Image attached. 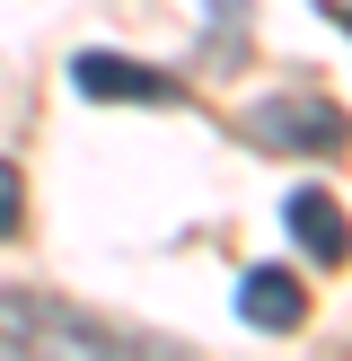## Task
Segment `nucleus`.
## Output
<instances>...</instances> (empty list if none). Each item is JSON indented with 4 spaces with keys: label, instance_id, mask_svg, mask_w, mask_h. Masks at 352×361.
Returning <instances> with one entry per match:
<instances>
[{
    "label": "nucleus",
    "instance_id": "f257e3e1",
    "mask_svg": "<svg viewBox=\"0 0 352 361\" xmlns=\"http://www.w3.org/2000/svg\"><path fill=\"white\" fill-rule=\"evenodd\" d=\"M246 141H264V150H308V159H334V150H352V115H344L334 97H317V88H291V97L246 106Z\"/></svg>",
    "mask_w": 352,
    "mask_h": 361
},
{
    "label": "nucleus",
    "instance_id": "f03ea898",
    "mask_svg": "<svg viewBox=\"0 0 352 361\" xmlns=\"http://www.w3.org/2000/svg\"><path fill=\"white\" fill-rule=\"evenodd\" d=\"M0 344H35V353H115V326H97L88 309L53 291H0Z\"/></svg>",
    "mask_w": 352,
    "mask_h": 361
},
{
    "label": "nucleus",
    "instance_id": "7ed1b4c3",
    "mask_svg": "<svg viewBox=\"0 0 352 361\" xmlns=\"http://www.w3.org/2000/svg\"><path fill=\"white\" fill-rule=\"evenodd\" d=\"M70 88L97 97V106H176L185 97L176 71H150V62H132V53H80V62H70Z\"/></svg>",
    "mask_w": 352,
    "mask_h": 361
},
{
    "label": "nucleus",
    "instance_id": "20e7f679",
    "mask_svg": "<svg viewBox=\"0 0 352 361\" xmlns=\"http://www.w3.org/2000/svg\"><path fill=\"white\" fill-rule=\"evenodd\" d=\"M238 317L256 335H291L299 317H308V282H299L291 264H256V274L238 282Z\"/></svg>",
    "mask_w": 352,
    "mask_h": 361
},
{
    "label": "nucleus",
    "instance_id": "39448f33",
    "mask_svg": "<svg viewBox=\"0 0 352 361\" xmlns=\"http://www.w3.org/2000/svg\"><path fill=\"white\" fill-rule=\"evenodd\" d=\"M282 221H291V238L308 247L317 264H344V256H352V221H344V203H334V194L299 185L291 203H282Z\"/></svg>",
    "mask_w": 352,
    "mask_h": 361
},
{
    "label": "nucleus",
    "instance_id": "423d86ee",
    "mask_svg": "<svg viewBox=\"0 0 352 361\" xmlns=\"http://www.w3.org/2000/svg\"><path fill=\"white\" fill-rule=\"evenodd\" d=\"M18 221H27V176L0 159V238H18Z\"/></svg>",
    "mask_w": 352,
    "mask_h": 361
},
{
    "label": "nucleus",
    "instance_id": "0eeeda50",
    "mask_svg": "<svg viewBox=\"0 0 352 361\" xmlns=\"http://www.w3.org/2000/svg\"><path fill=\"white\" fill-rule=\"evenodd\" d=\"M317 9H326V18H334V27H344V35H352V0H317Z\"/></svg>",
    "mask_w": 352,
    "mask_h": 361
}]
</instances>
